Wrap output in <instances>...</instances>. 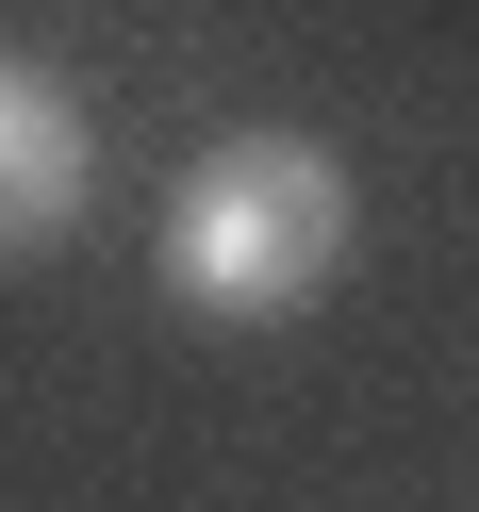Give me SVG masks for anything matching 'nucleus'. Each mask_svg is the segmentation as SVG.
<instances>
[{
  "label": "nucleus",
  "instance_id": "obj_2",
  "mask_svg": "<svg viewBox=\"0 0 479 512\" xmlns=\"http://www.w3.org/2000/svg\"><path fill=\"white\" fill-rule=\"evenodd\" d=\"M100 199V116H83L67 67L0 50V265H50Z\"/></svg>",
  "mask_w": 479,
  "mask_h": 512
},
{
  "label": "nucleus",
  "instance_id": "obj_1",
  "mask_svg": "<svg viewBox=\"0 0 479 512\" xmlns=\"http://www.w3.org/2000/svg\"><path fill=\"white\" fill-rule=\"evenodd\" d=\"M347 232H364V199L314 133H215L166 199V298L199 331H298L347 281Z\"/></svg>",
  "mask_w": 479,
  "mask_h": 512
}]
</instances>
